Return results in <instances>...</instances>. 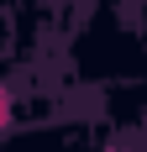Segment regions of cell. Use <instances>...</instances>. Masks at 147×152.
<instances>
[{
	"label": "cell",
	"instance_id": "obj_1",
	"mask_svg": "<svg viewBox=\"0 0 147 152\" xmlns=\"http://www.w3.org/2000/svg\"><path fill=\"white\" fill-rule=\"evenodd\" d=\"M0 115H5V105H0Z\"/></svg>",
	"mask_w": 147,
	"mask_h": 152
}]
</instances>
